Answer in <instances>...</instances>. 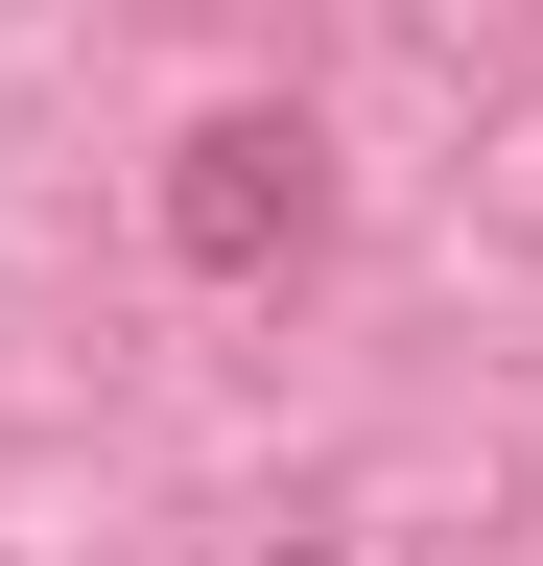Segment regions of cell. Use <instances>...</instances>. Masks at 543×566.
<instances>
[{"instance_id":"6da1fadb","label":"cell","mask_w":543,"mask_h":566,"mask_svg":"<svg viewBox=\"0 0 543 566\" xmlns=\"http://www.w3.org/2000/svg\"><path fill=\"white\" fill-rule=\"evenodd\" d=\"M166 237L213 260V283L307 260V237H331V142H307V118H189V189H166Z\"/></svg>"}]
</instances>
